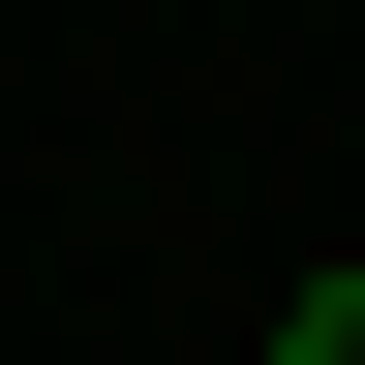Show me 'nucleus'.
Here are the masks:
<instances>
[{
    "label": "nucleus",
    "instance_id": "obj_1",
    "mask_svg": "<svg viewBox=\"0 0 365 365\" xmlns=\"http://www.w3.org/2000/svg\"><path fill=\"white\" fill-rule=\"evenodd\" d=\"M274 365H365V274H304V304H274Z\"/></svg>",
    "mask_w": 365,
    "mask_h": 365
}]
</instances>
